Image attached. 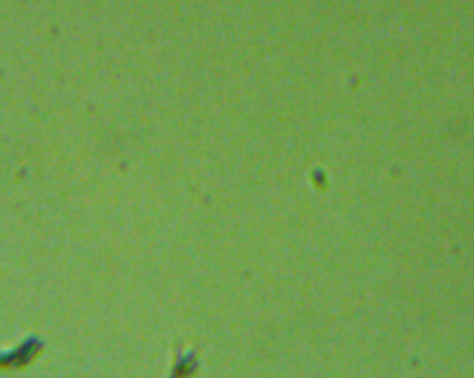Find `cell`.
Here are the masks:
<instances>
[{"instance_id": "obj_1", "label": "cell", "mask_w": 474, "mask_h": 378, "mask_svg": "<svg viewBox=\"0 0 474 378\" xmlns=\"http://www.w3.org/2000/svg\"><path fill=\"white\" fill-rule=\"evenodd\" d=\"M39 351H41V345L37 342H28L24 345L17 347L15 351L0 356V371L23 369L28 364H32V360L39 354Z\"/></svg>"}, {"instance_id": "obj_2", "label": "cell", "mask_w": 474, "mask_h": 378, "mask_svg": "<svg viewBox=\"0 0 474 378\" xmlns=\"http://www.w3.org/2000/svg\"><path fill=\"white\" fill-rule=\"evenodd\" d=\"M197 371V360H195V356H184V358H180L178 362L175 364L172 371H170L169 378H191Z\"/></svg>"}]
</instances>
